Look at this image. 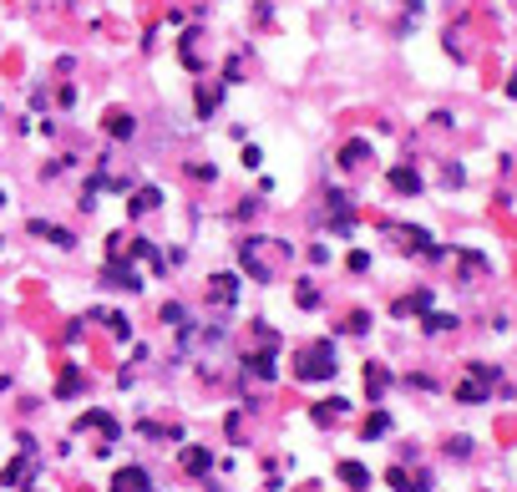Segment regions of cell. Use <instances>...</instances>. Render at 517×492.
Segmentation results:
<instances>
[{"label":"cell","mask_w":517,"mask_h":492,"mask_svg":"<svg viewBox=\"0 0 517 492\" xmlns=\"http://www.w3.org/2000/svg\"><path fill=\"white\" fill-rule=\"evenodd\" d=\"M300 375H304V381H330V375H335V351H330V340H320L315 351L300 355Z\"/></svg>","instance_id":"6da1fadb"},{"label":"cell","mask_w":517,"mask_h":492,"mask_svg":"<svg viewBox=\"0 0 517 492\" xmlns=\"http://www.w3.org/2000/svg\"><path fill=\"white\" fill-rule=\"evenodd\" d=\"M112 492H152V482L142 467H122V472H112Z\"/></svg>","instance_id":"7a4b0ae2"},{"label":"cell","mask_w":517,"mask_h":492,"mask_svg":"<svg viewBox=\"0 0 517 492\" xmlns=\"http://www.w3.org/2000/svg\"><path fill=\"white\" fill-rule=\"evenodd\" d=\"M101 127H107L117 142H127V137H132V112H107V122H101Z\"/></svg>","instance_id":"3957f363"},{"label":"cell","mask_w":517,"mask_h":492,"mask_svg":"<svg viewBox=\"0 0 517 492\" xmlns=\"http://www.w3.org/2000/svg\"><path fill=\"white\" fill-rule=\"evenodd\" d=\"M107 274H112V279H122L127 290H142V279L132 274V269H127V259H122V254H112V259H107Z\"/></svg>","instance_id":"277c9868"},{"label":"cell","mask_w":517,"mask_h":492,"mask_svg":"<svg viewBox=\"0 0 517 492\" xmlns=\"http://www.w3.org/2000/svg\"><path fill=\"white\" fill-rule=\"evenodd\" d=\"M208 290H213V300H218V305L239 300V279H228V274H213V279H208Z\"/></svg>","instance_id":"5b68a950"},{"label":"cell","mask_w":517,"mask_h":492,"mask_svg":"<svg viewBox=\"0 0 517 492\" xmlns=\"http://www.w3.org/2000/svg\"><path fill=\"white\" fill-rule=\"evenodd\" d=\"M421 309H431V290H416L406 300H396V315H421Z\"/></svg>","instance_id":"8992f818"},{"label":"cell","mask_w":517,"mask_h":492,"mask_svg":"<svg viewBox=\"0 0 517 492\" xmlns=\"http://www.w3.org/2000/svg\"><path fill=\"white\" fill-rule=\"evenodd\" d=\"M183 467H188L193 477H203V472L213 467V457H208V452H203V447H188V452H183Z\"/></svg>","instance_id":"52a82bcc"},{"label":"cell","mask_w":517,"mask_h":492,"mask_svg":"<svg viewBox=\"0 0 517 492\" xmlns=\"http://www.w3.org/2000/svg\"><path fill=\"white\" fill-rule=\"evenodd\" d=\"M158 203H163V193H158V188H137V193H132V213H137V218H142V213H152Z\"/></svg>","instance_id":"ba28073f"},{"label":"cell","mask_w":517,"mask_h":492,"mask_svg":"<svg viewBox=\"0 0 517 492\" xmlns=\"http://www.w3.org/2000/svg\"><path fill=\"white\" fill-rule=\"evenodd\" d=\"M391 188L396 193H421V178L411 173V167H391Z\"/></svg>","instance_id":"9c48e42d"},{"label":"cell","mask_w":517,"mask_h":492,"mask_svg":"<svg viewBox=\"0 0 517 492\" xmlns=\"http://www.w3.org/2000/svg\"><path fill=\"white\" fill-rule=\"evenodd\" d=\"M340 477H345V482H350L355 492H360V487H365V482H370V472H365V467H360V462H340Z\"/></svg>","instance_id":"30bf717a"},{"label":"cell","mask_w":517,"mask_h":492,"mask_svg":"<svg viewBox=\"0 0 517 492\" xmlns=\"http://www.w3.org/2000/svg\"><path fill=\"white\" fill-rule=\"evenodd\" d=\"M365 158H370L365 142H345V148H340V163H345V167H355V163H365Z\"/></svg>","instance_id":"8fae6325"},{"label":"cell","mask_w":517,"mask_h":492,"mask_svg":"<svg viewBox=\"0 0 517 492\" xmlns=\"http://www.w3.org/2000/svg\"><path fill=\"white\" fill-rule=\"evenodd\" d=\"M76 426H97V432H112V436H117V421H112L107 411H86V417L76 421Z\"/></svg>","instance_id":"7c38bea8"},{"label":"cell","mask_w":517,"mask_h":492,"mask_svg":"<svg viewBox=\"0 0 517 492\" xmlns=\"http://www.w3.org/2000/svg\"><path fill=\"white\" fill-rule=\"evenodd\" d=\"M31 234H41V239H51V244H61V249H71V234H67V229H51V224H31Z\"/></svg>","instance_id":"4fadbf2b"},{"label":"cell","mask_w":517,"mask_h":492,"mask_svg":"<svg viewBox=\"0 0 517 492\" xmlns=\"http://www.w3.org/2000/svg\"><path fill=\"white\" fill-rule=\"evenodd\" d=\"M243 371H254V375H274V355H243Z\"/></svg>","instance_id":"5bb4252c"},{"label":"cell","mask_w":517,"mask_h":492,"mask_svg":"<svg viewBox=\"0 0 517 492\" xmlns=\"http://www.w3.org/2000/svg\"><path fill=\"white\" fill-rule=\"evenodd\" d=\"M25 467H31V452H21V457L10 462L5 472H0V482H5V487H10V482H21V472H25Z\"/></svg>","instance_id":"9a60e30c"},{"label":"cell","mask_w":517,"mask_h":492,"mask_svg":"<svg viewBox=\"0 0 517 492\" xmlns=\"http://www.w3.org/2000/svg\"><path fill=\"white\" fill-rule=\"evenodd\" d=\"M451 325H457V320H451V315H436V309L421 320V330H426V335H442V330H451Z\"/></svg>","instance_id":"2e32d148"},{"label":"cell","mask_w":517,"mask_h":492,"mask_svg":"<svg viewBox=\"0 0 517 492\" xmlns=\"http://www.w3.org/2000/svg\"><path fill=\"white\" fill-rule=\"evenodd\" d=\"M365 371H370V375H365V391H370V396H381L385 386H391V375H385L381 366H365Z\"/></svg>","instance_id":"e0dca14e"},{"label":"cell","mask_w":517,"mask_h":492,"mask_svg":"<svg viewBox=\"0 0 517 492\" xmlns=\"http://www.w3.org/2000/svg\"><path fill=\"white\" fill-rule=\"evenodd\" d=\"M213 107H218V86H203L198 92V117H208Z\"/></svg>","instance_id":"ac0fdd59"},{"label":"cell","mask_w":517,"mask_h":492,"mask_svg":"<svg viewBox=\"0 0 517 492\" xmlns=\"http://www.w3.org/2000/svg\"><path fill=\"white\" fill-rule=\"evenodd\" d=\"M385 426H391V411H376V417H370V421H365V436H381V432H385Z\"/></svg>","instance_id":"d6986e66"},{"label":"cell","mask_w":517,"mask_h":492,"mask_svg":"<svg viewBox=\"0 0 517 492\" xmlns=\"http://www.w3.org/2000/svg\"><path fill=\"white\" fill-rule=\"evenodd\" d=\"M457 396H461V401H482V396H487V386H482V381H467Z\"/></svg>","instance_id":"ffe728a7"},{"label":"cell","mask_w":517,"mask_h":492,"mask_svg":"<svg viewBox=\"0 0 517 492\" xmlns=\"http://www.w3.org/2000/svg\"><path fill=\"white\" fill-rule=\"evenodd\" d=\"M107 325H112V335H117V340H127V335H132V325H127V315H107Z\"/></svg>","instance_id":"44dd1931"},{"label":"cell","mask_w":517,"mask_h":492,"mask_svg":"<svg viewBox=\"0 0 517 492\" xmlns=\"http://www.w3.org/2000/svg\"><path fill=\"white\" fill-rule=\"evenodd\" d=\"M71 391H82V375L67 371V375H61V386H56V396H71Z\"/></svg>","instance_id":"7402d4cb"},{"label":"cell","mask_w":517,"mask_h":492,"mask_svg":"<svg viewBox=\"0 0 517 492\" xmlns=\"http://www.w3.org/2000/svg\"><path fill=\"white\" fill-rule=\"evenodd\" d=\"M315 411H320V421H335L345 411V401H325V406H315Z\"/></svg>","instance_id":"603a6c76"},{"label":"cell","mask_w":517,"mask_h":492,"mask_svg":"<svg viewBox=\"0 0 517 492\" xmlns=\"http://www.w3.org/2000/svg\"><path fill=\"white\" fill-rule=\"evenodd\" d=\"M294 300H300V309H309V305H320V294H315V284H300V294H294Z\"/></svg>","instance_id":"cb8c5ba5"},{"label":"cell","mask_w":517,"mask_h":492,"mask_svg":"<svg viewBox=\"0 0 517 492\" xmlns=\"http://www.w3.org/2000/svg\"><path fill=\"white\" fill-rule=\"evenodd\" d=\"M345 330H355V335H365V330H370V315H365V309H355V315H350V325H345Z\"/></svg>","instance_id":"d4e9b609"},{"label":"cell","mask_w":517,"mask_h":492,"mask_svg":"<svg viewBox=\"0 0 517 492\" xmlns=\"http://www.w3.org/2000/svg\"><path fill=\"white\" fill-rule=\"evenodd\" d=\"M300 492H320V487H300Z\"/></svg>","instance_id":"484cf974"}]
</instances>
